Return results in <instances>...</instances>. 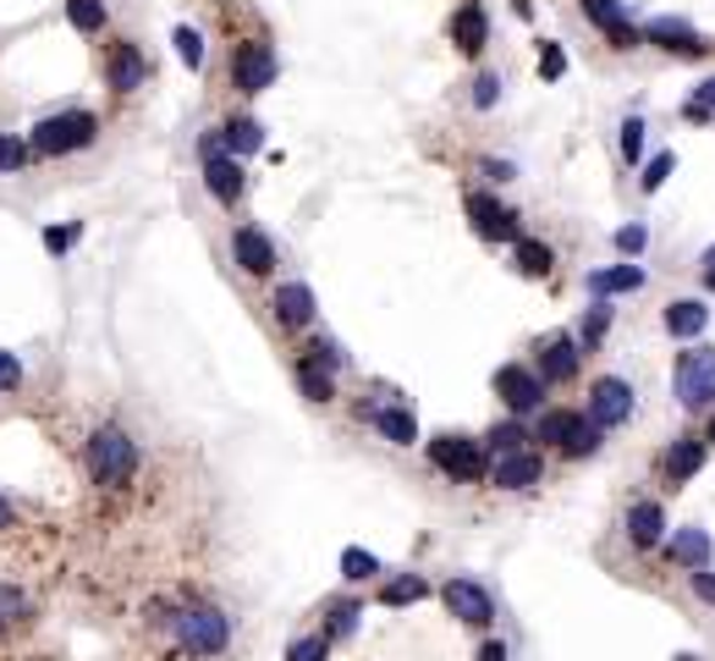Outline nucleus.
Here are the masks:
<instances>
[{
  "label": "nucleus",
  "mask_w": 715,
  "mask_h": 661,
  "mask_svg": "<svg viewBox=\"0 0 715 661\" xmlns=\"http://www.w3.org/2000/svg\"><path fill=\"white\" fill-rule=\"evenodd\" d=\"M133 469H139V447H133V436H127V430L105 425V430H94V436H89V480H94V486L122 491V486L133 480Z\"/></svg>",
  "instance_id": "1"
},
{
  "label": "nucleus",
  "mask_w": 715,
  "mask_h": 661,
  "mask_svg": "<svg viewBox=\"0 0 715 661\" xmlns=\"http://www.w3.org/2000/svg\"><path fill=\"white\" fill-rule=\"evenodd\" d=\"M94 139H100V122H94L89 111H55V116H44V122L33 128L28 150H33V155H44V161H55V155H78V150H89Z\"/></svg>",
  "instance_id": "2"
},
{
  "label": "nucleus",
  "mask_w": 715,
  "mask_h": 661,
  "mask_svg": "<svg viewBox=\"0 0 715 661\" xmlns=\"http://www.w3.org/2000/svg\"><path fill=\"white\" fill-rule=\"evenodd\" d=\"M171 629H176V645H182L187 657H221L226 640H232V623H226V612H215V607H187V612L171 618Z\"/></svg>",
  "instance_id": "3"
},
{
  "label": "nucleus",
  "mask_w": 715,
  "mask_h": 661,
  "mask_svg": "<svg viewBox=\"0 0 715 661\" xmlns=\"http://www.w3.org/2000/svg\"><path fill=\"white\" fill-rule=\"evenodd\" d=\"M540 441H551V447H562L572 458H589V452H600V425L594 419H583V414H572V408H551L545 419H540V430H534Z\"/></svg>",
  "instance_id": "4"
},
{
  "label": "nucleus",
  "mask_w": 715,
  "mask_h": 661,
  "mask_svg": "<svg viewBox=\"0 0 715 661\" xmlns=\"http://www.w3.org/2000/svg\"><path fill=\"white\" fill-rule=\"evenodd\" d=\"M672 386H677V403H683V408H705V403L715 397V347H694V353H683V358H677Z\"/></svg>",
  "instance_id": "5"
},
{
  "label": "nucleus",
  "mask_w": 715,
  "mask_h": 661,
  "mask_svg": "<svg viewBox=\"0 0 715 661\" xmlns=\"http://www.w3.org/2000/svg\"><path fill=\"white\" fill-rule=\"evenodd\" d=\"M232 83H237L243 94H265V89L276 83V50L259 44V39L237 44V50H232Z\"/></svg>",
  "instance_id": "6"
},
{
  "label": "nucleus",
  "mask_w": 715,
  "mask_h": 661,
  "mask_svg": "<svg viewBox=\"0 0 715 661\" xmlns=\"http://www.w3.org/2000/svg\"><path fill=\"white\" fill-rule=\"evenodd\" d=\"M429 458H435V469L451 475V480H479V475H484V447L468 441V436H440V441H429Z\"/></svg>",
  "instance_id": "7"
},
{
  "label": "nucleus",
  "mask_w": 715,
  "mask_h": 661,
  "mask_svg": "<svg viewBox=\"0 0 715 661\" xmlns=\"http://www.w3.org/2000/svg\"><path fill=\"white\" fill-rule=\"evenodd\" d=\"M589 419H594L600 430L627 425V419H633V386H627V380H616V375L594 380V386H589Z\"/></svg>",
  "instance_id": "8"
},
{
  "label": "nucleus",
  "mask_w": 715,
  "mask_h": 661,
  "mask_svg": "<svg viewBox=\"0 0 715 661\" xmlns=\"http://www.w3.org/2000/svg\"><path fill=\"white\" fill-rule=\"evenodd\" d=\"M496 391L507 397L512 414H534V408L545 403V380H540L534 369H523V364H507V369L496 375Z\"/></svg>",
  "instance_id": "9"
},
{
  "label": "nucleus",
  "mask_w": 715,
  "mask_h": 661,
  "mask_svg": "<svg viewBox=\"0 0 715 661\" xmlns=\"http://www.w3.org/2000/svg\"><path fill=\"white\" fill-rule=\"evenodd\" d=\"M468 221H473V232L490 237V243L518 237V215H512L501 199H490V193H468Z\"/></svg>",
  "instance_id": "10"
},
{
  "label": "nucleus",
  "mask_w": 715,
  "mask_h": 661,
  "mask_svg": "<svg viewBox=\"0 0 715 661\" xmlns=\"http://www.w3.org/2000/svg\"><path fill=\"white\" fill-rule=\"evenodd\" d=\"M232 260H237L248 276H270V271H276V243H270L259 226H237V232H232Z\"/></svg>",
  "instance_id": "11"
},
{
  "label": "nucleus",
  "mask_w": 715,
  "mask_h": 661,
  "mask_svg": "<svg viewBox=\"0 0 715 661\" xmlns=\"http://www.w3.org/2000/svg\"><path fill=\"white\" fill-rule=\"evenodd\" d=\"M578 6H583V17H589L594 28H605V39H611L616 50H633V44L644 39V33L633 28V17H627L616 0H578Z\"/></svg>",
  "instance_id": "12"
},
{
  "label": "nucleus",
  "mask_w": 715,
  "mask_h": 661,
  "mask_svg": "<svg viewBox=\"0 0 715 661\" xmlns=\"http://www.w3.org/2000/svg\"><path fill=\"white\" fill-rule=\"evenodd\" d=\"M446 607H451V618H462V623H473V629H484V623L496 618V601H490L473 579H451V584H446Z\"/></svg>",
  "instance_id": "13"
},
{
  "label": "nucleus",
  "mask_w": 715,
  "mask_h": 661,
  "mask_svg": "<svg viewBox=\"0 0 715 661\" xmlns=\"http://www.w3.org/2000/svg\"><path fill=\"white\" fill-rule=\"evenodd\" d=\"M143 78H149V61H143L139 44H111V61H105V83L116 89V94H133V89H143Z\"/></svg>",
  "instance_id": "14"
},
{
  "label": "nucleus",
  "mask_w": 715,
  "mask_h": 661,
  "mask_svg": "<svg viewBox=\"0 0 715 661\" xmlns=\"http://www.w3.org/2000/svg\"><path fill=\"white\" fill-rule=\"evenodd\" d=\"M540 475H545V464H540L534 452H501V458L490 464V480H496L501 491H529V486H540Z\"/></svg>",
  "instance_id": "15"
},
{
  "label": "nucleus",
  "mask_w": 715,
  "mask_h": 661,
  "mask_svg": "<svg viewBox=\"0 0 715 661\" xmlns=\"http://www.w3.org/2000/svg\"><path fill=\"white\" fill-rule=\"evenodd\" d=\"M204 187H210L221 204H237V199H243V165H237V155H226V150L204 155Z\"/></svg>",
  "instance_id": "16"
},
{
  "label": "nucleus",
  "mask_w": 715,
  "mask_h": 661,
  "mask_svg": "<svg viewBox=\"0 0 715 661\" xmlns=\"http://www.w3.org/2000/svg\"><path fill=\"white\" fill-rule=\"evenodd\" d=\"M644 39H655V44L672 50V55H705V39H699L688 22H677V17H655V22L644 28Z\"/></svg>",
  "instance_id": "17"
},
{
  "label": "nucleus",
  "mask_w": 715,
  "mask_h": 661,
  "mask_svg": "<svg viewBox=\"0 0 715 661\" xmlns=\"http://www.w3.org/2000/svg\"><path fill=\"white\" fill-rule=\"evenodd\" d=\"M666 562L699 573V568L711 562V535H705V529H677V535L666 540Z\"/></svg>",
  "instance_id": "18"
},
{
  "label": "nucleus",
  "mask_w": 715,
  "mask_h": 661,
  "mask_svg": "<svg viewBox=\"0 0 715 661\" xmlns=\"http://www.w3.org/2000/svg\"><path fill=\"white\" fill-rule=\"evenodd\" d=\"M451 39H457V50L462 55H479L484 50V39H490V17H484V6H462L457 17H451Z\"/></svg>",
  "instance_id": "19"
},
{
  "label": "nucleus",
  "mask_w": 715,
  "mask_h": 661,
  "mask_svg": "<svg viewBox=\"0 0 715 661\" xmlns=\"http://www.w3.org/2000/svg\"><path fill=\"white\" fill-rule=\"evenodd\" d=\"M270 309H276L282 326H308V321H314V293H308L303 282H282L276 298H270Z\"/></svg>",
  "instance_id": "20"
},
{
  "label": "nucleus",
  "mask_w": 715,
  "mask_h": 661,
  "mask_svg": "<svg viewBox=\"0 0 715 661\" xmlns=\"http://www.w3.org/2000/svg\"><path fill=\"white\" fill-rule=\"evenodd\" d=\"M705 469V441L699 436H677V447L666 452V480L677 486V480H694Z\"/></svg>",
  "instance_id": "21"
},
{
  "label": "nucleus",
  "mask_w": 715,
  "mask_h": 661,
  "mask_svg": "<svg viewBox=\"0 0 715 661\" xmlns=\"http://www.w3.org/2000/svg\"><path fill=\"white\" fill-rule=\"evenodd\" d=\"M639 287H644V265H611V271H594V276H589V293H594V298L639 293Z\"/></svg>",
  "instance_id": "22"
},
{
  "label": "nucleus",
  "mask_w": 715,
  "mask_h": 661,
  "mask_svg": "<svg viewBox=\"0 0 715 661\" xmlns=\"http://www.w3.org/2000/svg\"><path fill=\"white\" fill-rule=\"evenodd\" d=\"M627 535H633V546H655V540L666 535V512H661V501H633V512H627Z\"/></svg>",
  "instance_id": "23"
},
{
  "label": "nucleus",
  "mask_w": 715,
  "mask_h": 661,
  "mask_svg": "<svg viewBox=\"0 0 715 661\" xmlns=\"http://www.w3.org/2000/svg\"><path fill=\"white\" fill-rule=\"evenodd\" d=\"M221 144H226V155H254V150H265V128L254 116H232L221 128Z\"/></svg>",
  "instance_id": "24"
},
{
  "label": "nucleus",
  "mask_w": 715,
  "mask_h": 661,
  "mask_svg": "<svg viewBox=\"0 0 715 661\" xmlns=\"http://www.w3.org/2000/svg\"><path fill=\"white\" fill-rule=\"evenodd\" d=\"M369 419H375V430H380L386 441H397V447H413V441H419V425H413L408 408H375Z\"/></svg>",
  "instance_id": "25"
},
{
  "label": "nucleus",
  "mask_w": 715,
  "mask_h": 661,
  "mask_svg": "<svg viewBox=\"0 0 715 661\" xmlns=\"http://www.w3.org/2000/svg\"><path fill=\"white\" fill-rule=\"evenodd\" d=\"M572 375H578V342L556 336L545 347V358H540V380H572Z\"/></svg>",
  "instance_id": "26"
},
{
  "label": "nucleus",
  "mask_w": 715,
  "mask_h": 661,
  "mask_svg": "<svg viewBox=\"0 0 715 661\" xmlns=\"http://www.w3.org/2000/svg\"><path fill=\"white\" fill-rule=\"evenodd\" d=\"M705 326H711V309H705L699 298H683V304L666 309V330H672V336H699Z\"/></svg>",
  "instance_id": "27"
},
{
  "label": "nucleus",
  "mask_w": 715,
  "mask_h": 661,
  "mask_svg": "<svg viewBox=\"0 0 715 661\" xmlns=\"http://www.w3.org/2000/svg\"><path fill=\"white\" fill-rule=\"evenodd\" d=\"M297 386H303L308 403H330V397H336V380H330V369H325L319 358H303V364H297Z\"/></svg>",
  "instance_id": "28"
},
{
  "label": "nucleus",
  "mask_w": 715,
  "mask_h": 661,
  "mask_svg": "<svg viewBox=\"0 0 715 661\" xmlns=\"http://www.w3.org/2000/svg\"><path fill=\"white\" fill-rule=\"evenodd\" d=\"M67 22L78 33H100L105 28V0H67Z\"/></svg>",
  "instance_id": "29"
},
{
  "label": "nucleus",
  "mask_w": 715,
  "mask_h": 661,
  "mask_svg": "<svg viewBox=\"0 0 715 661\" xmlns=\"http://www.w3.org/2000/svg\"><path fill=\"white\" fill-rule=\"evenodd\" d=\"M429 596V584L419 579V573H408V579H391L386 590H380V601L386 607H413V601H425Z\"/></svg>",
  "instance_id": "30"
},
{
  "label": "nucleus",
  "mask_w": 715,
  "mask_h": 661,
  "mask_svg": "<svg viewBox=\"0 0 715 661\" xmlns=\"http://www.w3.org/2000/svg\"><path fill=\"white\" fill-rule=\"evenodd\" d=\"M551 260H556V254H551L545 243H534V237L518 243V271H523V276H551Z\"/></svg>",
  "instance_id": "31"
},
{
  "label": "nucleus",
  "mask_w": 715,
  "mask_h": 661,
  "mask_svg": "<svg viewBox=\"0 0 715 661\" xmlns=\"http://www.w3.org/2000/svg\"><path fill=\"white\" fill-rule=\"evenodd\" d=\"M341 573H347L353 584H364V579H375V573H380V557H375V551H364V546H347V551H341Z\"/></svg>",
  "instance_id": "32"
},
{
  "label": "nucleus",
  "mask_w": 715,
  "mask_h": 661,
  "mask_svg": "<svg viewBox=\"0 0 715 661\" xmlns=\"http://www.w3.org/2000/svg\"><path fill=\"white\" fill-rule=\"evenodd\" d=\"M171 39H176V55H182V67H193V72H198V67H204V33H198V28H176Z\"/></svg>",
  "instance_id": "33"
},
{
  "label": "nucleus",
  "mask_w": 715,
  "mask_h": 661,
  "mask_svg": "<svg viewBox=\"0 0 715 661\" xmlns=\"http://www.w3.org/2000/svg\"><path fill=\"white\" fill-rule=\"evenodd\" d=\"M28 612H33V607H28V596H22L17 584H0V629H6V623H22Z\"/></svg>",
  "instance_id": "34"
},
{
  "label": "nucleus",
  "mask_w": 715,
  "mask_h": 661,
  "mask_svg": "<svg viewBox=\"0 0 715 661\" xmlns=\"http://www.w3.org/2000/svg\"><path fill=\"white\" fill-rule=\"evenodd\" d=\"M28 161H33V150L17 133H0V171H22Z\"/></svg>",
  "instance_id": "35"
},
{
  "label": "nucleus",
  "mask_w": 715,
  "mask_h": 661,
  "mask_svg": "<svg viewBox=\"0 0 715 661\" xmlns=\"http://www.w3.org/2000/svg\"><path fill=\"white\" fill-rule=\"evenodd\" d=\"M78 237H83V221H72V226H50V232H44V248H50V254L61 260V254H67V248L78 243Z\"/></svg>",
  "instance_id": "36"
},
{
  "label": "nucleus",
  "mask_w": 715,
  "mask_h": 661,
  "mask_svg": "<svg viewBox=\"0 0 715 661\" xmlns=\"http://www.w3.org/2000/svg\"><path fill=\"white\" fill-rule=\"evenodd\" d=\"M325 651H330V640H325V634H308V640H297V645L286 651V661H325Z\"/></svg>",
  "instance_id": "37"
},
{
  "label": "nucleus",
  "mask_w": 715,
  "mask_h": 661,
  "mask_svg": "<svg viewBox=\"0 0 715 661\" xmlns=\"http://www.w3.org/2000/svg\"><path fill=\"white\" fill-rule=\"evenodd\" d=\"M562 72H568V50H562V44H545V50H540V78L556 83Z\"/></svg>",
  "instance_id": "38"
},
{
  "label": "nucleus",
  "mask_w": 715,
  "mask_h": 661,
  "mask_svg": "<svg viewBox=\"0 0 715 661\" xmlns=\"http://www.w3.org/2000/svg\"><path fill=\"white\" fill-rule=\"evenodd\" d=\"M496 100H501V78H496V72H479V83H473V105H479V111H490Z\"/></svg>",
  "instance_id": "39"
},
{
  "label": "nucleus",
  "mask_w": 715,
  "mask_h": 661,
  "mask_svg": "<svg viewBox=\"0 0 715 661\" xmlns=\"http://www.w3.org/2000/svg\"><path fill=\"white\" fill-rule=\"evenodd\" d=\"M622 155H627V161H639V155H644V122H639V116H633V122H622Z\"/></svg>",
  "instance_id": "40"
},
{
  "label": "nucleus",
  "mask_w": 715,
  "mask_h": 661,
  "mask_svg": "<svg viewBox=\"0 0 715 661\" xmlns=\"http://www.w3.org/2000/svg\"><path fill=\"white\" fill-rule=\"evenodd\" d=\"M666 176H672V155H655V161L644 165V176H639V182H644V193H655Z\"/></svg>",
  "instance_id": "41"
},
{
  "label": "nucleus",
  "mask_w": 715,
  "mask_h": 661,
  "mask_svg": "<svg viewBox=\"0 0 715 661\" xmlns=\"http://www.w3.org/2000/svg\"><path fill=\"white\" fill-rule=\"evenodd\" d=\"M490 447H496V458H501V452H523V430H518V425H501V430L490 436Z\"/></svg>",
  "instance_id": "42"
},
{
  "label": "nucleus",
  "mask_w": 715,
  "mask_h": 661,
  "mask_svg": "<svg viewBox=\"0 0 715 661\" xmlns=\"http://www.w3.org/2000/svg\"><path fill=\"white\" fill-rule=\"evenodd\" d=\"M605 326H611V315H605V309H589V315H583V326H578V336L594 347V342L605 336Z\"/></svg>",
  "instance_id": "43"
},
{
  "label": "nucleus",
  "mask_w": 715,
  "mask_h": 661,
  "mask_svg": "<svg viewBox=\"0 0 715 661\" xmlns=\"http://www.w3.org/2000/svg\"><path fill=\"white\" fill-rule=\"evenodd\" d=\"M17 386H22V358L0 353V391H17Z\"/></svg>",
  "instance_id": "44"
},
{
  "label": "nucleus",
  "mask_w": 715,
  "mask_h": 661,
  "mask_svg": "<svg viewBox=\"0 0 715 661\" xmlns=\"http://www.w3.org/2000/svg\"><path fill=\"white\" fill-rule=\"evenodd\" d=\"M644 243H650V232H644V226H622V232H616V248H622V254H639Z\"/></svg>",
  "instance_id": "45"
},
{
  "label": "nucleus",
  "mask_w": 715,
  "mask_h": 661,
  "mask_svg": "<svg viewBox=\"0 0 715 661\" xmlns=\"http://www.w3.org/2000/svg\"><path fill=\"white\" fill-rule=\"evenodd\" d=\"M308 358H319L325 369H341V347H336V342H325V336H319V342L308 347Z\"/></svg>",
  "instance_id": "46"
},
{
  "label": "nucleus",
  "mask_w": 715,
  "mask_h": 661,
  "mask_svg": "<svg viewBox=\"0 0 715 661\" xmlns=\"http://www.w3.org/2000/svg\"><path fill=\"white\" fill-rule=\"evenodd\" d=\"M694 596H699V601H715V573H705V568L694 573Z\"/></svg>",
  "instance_id": "47"
},
{
  "label": "nucleus",
  "mask_w": 715,
  "mask_h": 661,
  "mask_svg": "<svg viewBox=\"0 0 715 661\" xmlns=\"http://www.w3.org/2000/svg\"><path fill=\"white\" fill-rule=\"evenodd\" d=\"M479 661H507V645H484V651H479Z\"/></svg>",
  "instance_id": "48"
},
{
  "label": "nucleus",
  "mask_w": 715,
  "mask_h": 661,
  "mask_svg": "<svg viewBox=\"0 0 715 661\" xmlns=\"http://www.w3.org/2000/svg\"><path fill=\"white\" fill-rule=\"evenodd\" d=\"M11 518H17V507H11V501L0 496V529H11Z\"/></svg>",
  "instance_id": "49"
},
{
  "label": "nucleus",
  "mask_w": 715,
  "mask_h": 661,
  "mask_svg": "<svg viewBox=\"0 0 715 661\" xmlns=\"http://www.w3.org/2000/svg\"><path fill=\"white\" fill-rule=\"evenodd\" d=\"M699 105H705V111H715V78L705 83V89H699Z\"/></svg>",
  "instance_id": "50"
},
{
  "label": "nucleus",
  "mask_w": 715,
  "mask_h": 661,
  "mask_svg": "<svg viewBox=\"0 0 715 661\" xmlns=\"http://www.w3.org/2000/svg\"><path fill=\"white\" fill-rule=\"evenodd\" d=\"M705 287H711V293H715V254H711V260H705Z\"/></svg>",
  "instance_id": "51"
},
{
  "label": "nucleus",
  "mask_w": 715,
  "mask_h": 661,
  "mask_svg": "<svg viewBox=\"0 0 715 661\" xmlns=\"http://www.w3.org/2000/svg\"><path fill=\"white\" fill-rule=\"evenodd\" d=\"M711 441H715V419H711Z\"/></svg>",
  "instance_id": "52"
}]
</instances>
